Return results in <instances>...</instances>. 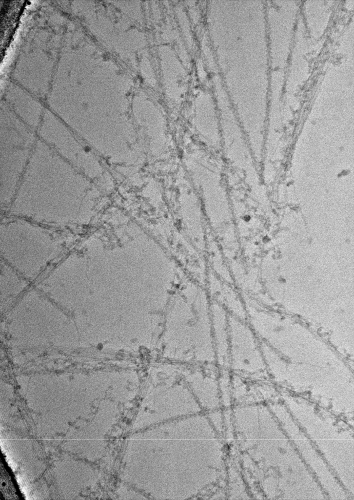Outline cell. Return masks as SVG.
I'll use <instances>...</instances> for the list:
<instances>
[{
    "instance_id": "cell-1",
    "label": "cell",
    "mask_w": 354,
    "mask_h": 500,
    "mask_svg": "<svg viewBox=\"0 0 354 500\" xmlns=\"http://www.w3.org/2000/svg\"><path fill=\"white\" fill-rule=\"evenodd\" d=\"M219 124L225 155L234 167L242 170L245 157L243 143L238 122L230 109L221 111Z\"/></svg>"
},
{
    "instance_id": "cell-2",
    "label": "cell",
    "mask_w": 354,
    "mask_h": 500,
    "mask_svg": "<svg viewBox=\"0 0 354 500\" xmlns=\"http://www.w3.org/2000/svg\"><path fill=\"white\" fill-rule=\"evenodd\" d=\"M212 334L216 365L220 369L229 370V314L221 306H211Z\"/></svg>"
}]
</instances>
